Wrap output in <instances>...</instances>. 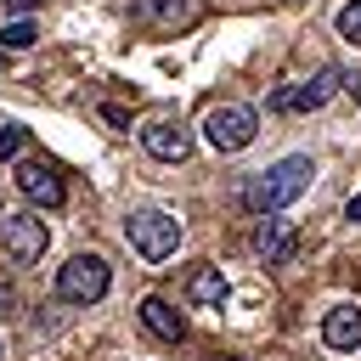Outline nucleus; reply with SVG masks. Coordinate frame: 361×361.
I'll list each match as a JSON object with an SVG mask.
<instances>
[{
  "label": "nucleus",
  "instance_id": "obj_12",
  "mask_svg": "<svg viewBox=\"0 0 361 361\" xmlns=\"http://www.w3.org/2000/svg\"><path fill=\"white\" fill-rule=\"evenodd\" d=\"M226 293H231V288H226L220 265H197V271H192V299H197L203 310H220V305H226Z\"/></svg>",
  "mask_w": 361,
  "mask_h": 361
},
{
  "label": "nucleus",
  "instance_id": "obj_10",
  "mask_svg": "<svg viewBox=\"0 0 361 361\" xmlns=\"http://www.w3.org/2000/svg\"><path fill=\"white\" fill-rule=\"evenodd\" d=\"M17 186H23V197L39 203V209H62V197H68V186H62V175H56L51 164H23V169H17Z\"/></svg>",
  "mask_w": 361,
  "mask_h": 361
},
{
  "label": "nucleus",
  "instance_id": "obj_11",
  "mask_svg": "<svg viewBox=\"0 0 361 361\" xmlns=\"http://www.w3.org/2000/svg\"><path fill=\"white\" fill-rule=\"evenodd\" d=\"M141 322H147V333H158L164 344H180V338H186V316H180L169 299H158V293L141 299Z\"/></svg>",
  "mask_w": 361,
  "mask_h": 361
},
{
  "label": "nucleus",
  "instance_id": "obj_8",
  "mask_svg": "<svg viewBox=\"0 0 361 361\" xmlns=\"http://www.w3.org/2000/svg\"><path fill=\"white\" fill-rule=\"evenodd\" d=\"M293 248H299L293 220H282V209H276V214H259V226H254V254H259L265 265H288Z\"/></svg>",
  "mask_w": 361,
  "mask_h": 361
},
{
  "label": "nucleus",
  "instance_id": "obj_7",
  "mask_svg": "<svg viewBox=\"0 0 361 361\" xmlns=\"http://www.w3.org/2000/svg\"><path fill=\"white\" fill-rule=\"evenodd\" d=\"M141 147H147V158H158V164H180L186 152H192V135H186V124L180 118H147L141 124Z\"/></svg>",
  "mask_w": 361,
  "mask_h": 361
},
{
  "label": "nucleus",
  "instance_id": "obj_6",
  "mask_svg": "<svg viewBox=\"0 0 361 361\" xmlns=\"http://www.w3.org/2000/svg\"><path fill=\"white\" fill-rule=\"evenodd\" d=\"M45 243H51V231H45L39 214H0V248H6L17 265H39Z\"/></svg>",
  "mask_w": 361,
  "mask_h": 361
},
{
  "label": "nucleus",
  "instance_id": "obj_17",
  "mask_svg": "<svg viewBox=\"0 0 361 361\" xmlns=\"http://www.w3.org/2000/svg\"><path fill=\"white\" fill-rule=\"evenodd\" d=\"M344 220H361V192H355V197L344 203Z\"/></svg>",
  "mask_w": 361,
  "mask_h": 361
},
{
  "label": "nucleus",
  "instance_id": "obj_4",
  "mask_svg": "<svg viewBox=\"0 0 361 361\" xmlns=\"http://www.w3.org/2000/svg\"><path fill=\"white\" fill-rule=\"evenodd\" d=\"M107 288H113V271H107L102 254H73L56 271V293L68 305H96V299H107Z\"/></svg>",
  "mask_w": 361,
  "mask_h": 361
},
{
  "label": "nucleus",
  "instance_id": "obj_16",
  "mask_svg": "<svg viewBox=\"0 0 361 361\" xmlns=\"http://www.w3.org/2000/svg\"><path fill=\"white\" fill-rule=\"evenodd\" d=\"M141 11H147V17H180V11H186V0H147Z\"/></svg>",
  "mask_w": 361,
  "mask_h": 361
},
{
  "label": "nucleus",
  "instance_id": "obj_1",
  "mask_svg": "<svg viewBox=\"0 0 361 361\" xmlns=\"http://www.w3.org/2000/svg\"><path fill=\"white\" fill-rule=\"evenodd\" d=\"M310 175H316V164H310L305 152H293V158L259 169V175L243 186V209H254V214H276V209H288V203L310 186Z\"/></svg>",
  "mask_w": 361,
  "mask_h": 361
},
{
  "label": "nucleus",
  "instance_id": "obj_15",
  "mask_svg": "<svg viewBox=\"0 0 361 361\" xmlns=\"http://www.w3.org/2000/svg\"><path fill=\"white\" fill-rule=\"evenodd\" d=\"M0 39H6V51H23V45H34V28H28L23 17H17V23H11V28L0 34Z\"/></svg>",
  "mask_w": 361,
  "mask_h": 361
},
{
  "label": "nucleus",
  "instance_id": "obj_21",
  "mask_svg": "<svg viewBox=\"0 0 361 361\" xmlns=\"http://www.w3.org/2000/svg\"><path fill=\"white\" fill-rule=\"evenodd\" d=\"M0 62H6V56H0Z\"/></svg>",
  "mask_w": 361,
  "mask_h": 361
},
{
  "label": "nucleus",
  "instance_id": "obj_20",
  "mask_svg": "<svg viewBox=\"0 0 361 361\" xmlns=\"http://www.w3.org/2000/svg\"><path fill=\"white\" fill-rule=\"evenodd\" d=\"M0 355H6V344H0Z\"/></svg>",
  "mask_w": 361,
  "mask_h": 361
},
{
  "label": "nucleus",
  "instance_id": "obj_13",
  "mask_svg": "<svg viewBox=\"0 0 361 361\" xmlns=\"http://www.w3.org/2000/svg\"><path fill=\"white\" fill-rule=\"evenodd\" d=\"M23 147H28V130H23V124H6V130H0V164H11Z\"/></svg>",
  "mask_w": 361,
  "mask_h": 361
},
{
  "label": "nucleus",
  "instance_id": "obj_19",
  "mask_svg": "<svg viewBox=\"0 0 361 361\" xmlns=\"http://www.w3.org/2000/svg\"><path fill=\"white\" fill-rule=\"evenodd\" d=\"M350 90H355V96H361V79H355V85H350Z\"/></svg>",
  "mask_w": 361,
  "mask_h": 361
},
{
  "label": "nucleus",
  "instance_id": "obj_5",
  "mask_svg": "<svg viewBox=\"0 0 361 361\" xmlns=\"http://www.w3.org/2000/svg\"><path fill=\"white\" fill-rule=\"evenodd\" d=\"M344 85V73L327 62V68H316L310 79H299V85H282L276 96H271V113H316V107H327V96Z\"/></svg>",
  "mask_w": 361,
  "mask_h": 361
},
{
  "label": "nucleus",
  "instance_id": "obj_3",
  "mask_svg": "<svg viewBox=\"0 0 361 361\" xmlns=\"http://www.w3.org/2000/svg\"><path fill=\"white\" fill-rule=\"evenodd\" d=\"M254 130H259V113L243 107V102H220V107L203 113V141L214 152H243L254 141Z\"/></svg>",
  "mask_w": 361,
  "mask_h": 361
},
{
  "label": "nucleus",
  "instance_id": "obj_18",
  "mask_svg": "<svg viewBox=\"0 0 361 361\" xmlns=\"http://www.w3.org/2000/svg\"><path fill=\"white\" fill-rule=\"evenodd\" d=\"M34 6H39V0H11V11H17V17H23V11H34Z\"/></svg>",
  "mask_w": 361,
  "mask_h": 361
},
{
  "label": "nucleus",
  "instance_id": "obj_14",
  "mask_svg": "<svg viewBox=\"0 0 361 361\" xmlns=\"http://www.w3.org/2000/svg\"><path fill=\"white\" fill-rule=\"evenodd\" d=\"M338 39H350V45H361V0H350V6L338 11Z\"/></svg>",
  "mask_w": 361,
  "mask_h": 361
},
{
  "label": "nucleus",
  "instance_id": "obj_2",
  "mask_svg": "<svg viewBox=\"0 0 361 361\" xmlns=\"http://www.w3.org/2000/svg\"><path fill=\"white\" fill-rule=\"evenodd\" d=\"M124 237H130V248H135L147 265H158V259H169V254L180 248V220H175L169 209H135V214L124 220Z\"/></svg>",
  "mask_w": 361,
  "mask_h": 361
},
{
  "label": "nucleus",
  "instance_id": "obj_9",
  "mask_svg": "<svg viewBox=\"0 0 361 361\" xmlns=\"http://www.w3.org/2000/svg\"><path fill=\"white\" fill-rule=\"evenodd\" d=\"M322 344L338 355H355L361 350V305H333L322 316Z\"/></svg>",
  "mask_w": 361,
  "mask_h": 361
}]
</instances>
